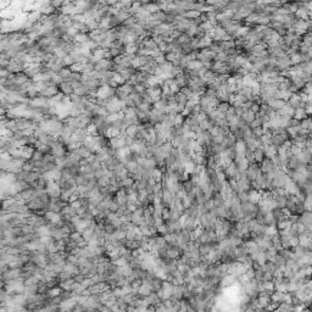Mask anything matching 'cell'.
Masks as SVG:
<instances>
[{
  "instance_id": "cell-19",
  "label": "cell",
  "mask_w": 312,
  "mask_h": 312,
  "mask_svg": "<svg viewBox=\"0 0 312 312\" xmlns=\"http://www.w3.org/2000/svg\"><path fill=\"white\" fill-rule=\"evenodd\" d=\"M201 67H203V64L199 60H192L187 64V68H189V70H200Z\"/></svg>"
},
{
  "instance_id": "cell-15",
  "label": "cell",
  "mask_w": 312,
  "mask_h": 312,
  "mask_svg": "<svg viewBox=\"0 0 312 312\" xmlns=\"http://www.w3.org/2000/svg\"><path fill=\"white\" fill-rule=\"evenodd\" d=\"M182 187H183V190H184L186 193H190V192H193L195 184H194V183H193L190 179H187V180H184V182H182Z\"/></svg>"
},
{
  "instance_id": "cell-24",
  "label": "cell",
  "mask_w": 312,
  "mask_h": 312,
  "mask_svg": "<svg viewBox=\"0 0 312 312\" xmlns=\"http://www.w3.org/2000/svg\"><path fill=\"white\" fill-rule=\"evenodd\" d=\"M311 203H312V196H311V194H308V195H306L305 200L302 201L305 211H311Z\"/></svg>"
},
{
  "instance_id": "cell-46",
  "label": "cell",
  "mask_w": 312,
  "mask_h": 312,
  "mask_svg": "<svg viewBox=\"0 0 312 312\" xmlns=\"http://www.w3.org/2000/svg\"><path fill=\"white\" fill-rule=\"evenodd\" d=\"M153 189H154V193H157V192H160V190L162 189V184H161V182H155V184L153 186Z\"/></svg>"
},
{
  "instance_id": "cell-28",
  "label": "cell",
  "mask_w": 312,
  "mask_h": 312,
  "mask_svg": "<svg viewBox=\"0 0 312 312\" xmlns=\"http://www.w3.org/2000/svg\"><path fill=\"white\" fill-rule=\"evenodd\" d=\"M226 139H227V145H228V148H234L235 141H236V138H235V135H234V134H232V133H229V134H228V137H227Z\"/></svg>"
},
{
  "instance_id": "cell-14",
  "label": "cell",
  "mask_w": 312,
  "mask_h": 312,
  "mask_svg": "<svg viewBox=\"0 0 312 312\" xmlns=\"http://www.w3.org/2000/svg\"><path fill=\"white\" fill-rule=\"evenodd\" d=\"M254 156H255V162H257V163H261V161L266 157L265 151L262 149H259V148L254 150Z\"/></svg>"
},
{
  "instance_id": "cell-41",
  "label": "cell",
  "mask_w": 312,
  "mask_h": 312,
  "mask_svg": "<svg viewBox=\"0 0 312 312\" xmlns=\"http://www.w3.org/2000/svg\"><path fill=\"white\" fill-rule=\"evenodd\" d=\"M245 274L248 276V278H249V279H251V278H254V276H255V269H254L252 267H249V268H246V271H245Z\"/></svg>"
},
{
  "instance_id": "cell-1",
  "label": "cell",
  "mask_w": 312,
  "mask_h": 312,
  "mask_svg": "<svg viewBox=\"0 0 312 312\" xmlns=\"http://www.w3.org/2000/svg\"><path fill=\"white\" fill-rule=\"evenodd\" d=\"M246 193H248V201H250V203H255V204H257V203H259V200L261 199L259 190H256V189H252V188H250V189H249Z\"/></svg>"
},
{
  "instance_id": "cell-18",
  "label": "cell",
  "mask_w": 312,
  "mask_h": 312,
  "mask_svg": "<svg viewBox=\"0 0 312 312\" xmlns=\"http://www.w3.org/2000/svg\"><path fill=\"white\" fill-rule=\"evenodd\" d=\"M260 111H261L263 115H268V116H269L272 112H274V110H273L268 104H263V103H262V104H260Z\"/></svg>"
},
{
  "instance_id": "cell-6",
  "label": "cell",
  "mask_w": 312,
  "mask_h": 312,
  "mask_svg": "<svg viewBox=\"0 0 312 312\" xmlns=\"http://www.w3.org/2000/svg\"><path fill=\"white\" fill-rule=\"evenodd\" d=\"M234 149L236 151V154H243L245 155V151H246V144L243 139H236L235 141V145H234Z\"/></svg>"
},
{
  "instance_id": "cell-45",
  "label": "cell",
  "mask_w": 312,
  "mask_h": 312,
  "mask_svg": "<svg viewBox=\"0 0 312 312\" xmlns=\"http://www.w3.org/2000/svg\"><path fill=\"white\" fill-rule=\"evenodd\" d=\"M272 279H273L272 272H263V277H262V281H272Z\"/></svg>"
},
{
  "instance_id": "cell-3",
  "label": "cell",
  "mask_w": 312,
  "mask_h": 312,
  "mask_svg": "<svg viewBox=\"0 0 312 312\" xmlns=\"http://www.w3.org/2000/svg\"><path fill=\"white\" fill-rule=\"evenodd\" d=\"M272 167H273V163H272L271 159H268V157H265L260 163V171L262 173H267V172L272 171Z\"/></svg>"
},
{
  "instance_id": "cell-4",
  "label": "cell",
  "mask_w": 312,
  "mask_h": 312,
  "mask_svg": "<svg viewBox=\"0 0 312 312\" xmlns=\"http://www.w3.org/2000/svg\"><path fill=\"white\" fill-rule=\"evenodd\" d=\"M268 105L274 110V111H278V110H281V108H283V106L285 105V100H283V99H272L269 103H268Z\"/></svg>"
},
{
  "instance_id": "cell-25",
  "label": "cell",
  "mask_w": 312,
  "mask_h": 312,
  "mask_svg": "<svg viewBox=\"0 0 312 312\" xmlns=\"http://www.w3.org/2000/svg\"><path fill=\"white\" fill-rule=\"evenodd\" d=\"M229 106H230V104H229L228 101H222V103L218 104V106H217L216 108L218 110L219 112H224V114H226V111L229 108Z\"/></svg>"
},
{
  "instance_id": "cell-50",
  "label": "cell",
  "mask_w": 312,
  "mask_h": 312,
  "mask_svg": "<svg viewBox=\"0 0 312 312\" xmlns=\"http://www.w3.org/2000/svg\"><path fill=\"white\" fill-rule=\"evenodd\" d=\"M281 210H282V213H283V215H284L285 217H288V216H289V215L291 213V212H290V211H289V210H288L287 207H282Z\"/></svg>"
},
{
  "instance_id": "cell-2",
  "label": "cell",
  "mask_w": 312,
  "mask_h": 312,
  "mask_svg": "<svg viewBox=\"0 0 312 312\" xmlns=\"http://www.w3.org/2000/svg\"><path fill=\"white\" fill-rule=\"evenodd\" d=\"M173 198H174V195L167 188H162V198H161L162 203H166L170 206L172 204V201H173Z\"/></svg>"
},
{
  "instance_id": "cell-37",
  "label": "cell",
  "mask_w": 312,
  "mask_h": 312,
  "mask_svg": "<svg viewBox=\"0 0 312 312\" xmlns=\"http://www.w3.org/2000/svg\"><path fill=\"white\" fill-rule=\"evenodd\" d=\"M161 217H162L163 221H166L167 218H170V207H163V209H162Z\"/></svg>"
},
{
  "instance_id": "cell-39",
  "label": "cell",
  "mask_w": 312,
  "mask_h": 312,
  "mask_svg": "<svg viewBox=\"0 0 312 312\" xmlns=\"http://www.w3.org/2000/svg\"><path fill=\"white\" fill-rule=\"evenodd\" d=\"M289 126H290V127H298V126H300V120H298V118H295V117L290 118V120H289Z\"/></svg>"
},
{
  "instance_id": "cell-40",
  "label": "cell",
  "mask_w": 312,
  "mask_h": 312,
  "mask_svg": "<svg viewBox=\"0 0 312 312\" xmlns=\"http://www.w3.org/2000/svg\"><path fill=\"white\" fill-rule=\"evenodd\" d=\"M245 157L246 160L250 162H254L255 161V156H254V151H245Z\"/></svg>"
},
{
  "instance_id": "cell-26",
  "label": "cell",
  "mask_w": 312,
  "mask_h": 312,
  "mask_svg": "<svg viewBox=\"0 0 312 312\" xmlns=\"http://www.w3.org/2000/svg\"><path fill=\"white\" fill-rule=\"evenodd\" d=\"M251 134H252L254 139H257V138H260L263 134V131H262L261 127H256V128H252V129H251Z\"/></svg>"
},
{
  "instance_id": "cell-34",
  "label": "cell",
  "mask_w": 312,
  "mask_h": 312,
  "mask_svg": "<svg viewBox=\"0 0 312 312\" xmlns=\"http://www.w3.org/2000/svg\"><path fill=\"white\" fill-rule=\"evenodd\" d=\"M216 177H217V180H218L219 183L226 182V173H224L223 171H217V172H216Z\"/></svg>"
},
{
  "instance_id": "cell-5",
  "label": "cell",
  "mask_w": 312,
  "mask_h": 312,
  "mask_svg": "<svg viewBox=\"0 0 312 312\" xmlns=\"http://www.w3.org/2000/svg\"><path fill=\"white\" fill-rule=\"evenodd\" d=\"M271 198L276 203V207H285V201H287V195H271Z\"/></svg>"
},
{
  "instance_id": "cell-33",
  "label": "cell",
  "mask_w": 312,
  "mask_h": 312,
  "mask_svg": "<svg viewBox=\"0 0 312 312\" xmlns=\"http://www.w3.org/2000/svg\"><path fill=\"white\" fill-rule=\"evenodd\" d=\"M198 240H199L200 243H209V242H211V240H210V238H209V235H207V233H206L205 230H204L203 234H200V235H199Z\"/></svg>"
},
{
  "instance_id": "cell-35",
  "label": "cell",
  "mask_w": 312,
  "mask_h": 312,
  "mask_svg": "<svg viewBox=\"0 0 312 312\" xmlns=\"http://www.w3.org/2000/svg\"><path fill=\"white\" fill-rule=\"evenodd\" d=\"M204 205H205V207H206V210L207 211H210L213 206H215V201H213V199L211 198V199H207V200H205L204 201Z\"/></svg>"
},
{
  "instance_id": "cell-29",
  "label": "cell",
  "mask_w": 312,
  "mask_h": 312,
  "mask_svg": "<svg viewBox=\"0 0 312 312\" xmlns=\"http://www.w3.org/2000/svg\"><path fill=\"white\" fill-rule=\"evenodd\" d=\"M296 245H299V238L298 235H291L289 236V246L291 249H294Z\"/></svg>"
},
{
  "instance_id": "cell-47",
  "label": "cell",
  "mask_w": 312,
  "mask_h": 312,
  "mask_svg": "<svg viewBox=\"0 0 312 312\" xmlns=\"http://www.w3.org/2000/svg\"><path fill=\"white\" fill-rule=\"evenodd\" d=\"M250 110H251V111H252L254 114L259 112V111H260V105H259V104H255V103H252V105H251Z\"/></svg>"
},
{
  "instance_id": "cell-30",
  "label": "cell",
  "mask_w": 312,
  "mask_h": 312,
  "mask_svg": "<svg viewBox=\"0 0 312 312\" xmlns=\"http://www.w3.org/2000/svg\"><path fill=\"white\" fill-rule=\"evenodd\" d=\"M285 207H287L291 213H295V203H294L293 200L287 199V201H285Z\"/></svg>"
},
{
  "instance_id": "cell-44",
  "label": "cell",
  "mask_w": 312,
  "mask_h": 312,
  "mask_svg": "<svg viewBox=\"0 0 312 312\" xmlns=\"http://www.w3.org/2000/svg\"><path fill=\"white\" fill-rule=\"evenodd\" d=\"M194 166H195L194 162H189V163H187V165H186V172H188V173L190 174V173L194 171Z\"/></svg>"
},
{
  "instance_id": "cell-8",
  "label": "cell",
  "mask_w": 312,
  "mask_h": 312,
  "mask_svg": "<svg viewBox=\"0 0 312 312\" xmlns=\"http://www.w3.org/2000/svg\"><path fill=\"white\" fill-rule=\"evenodd\" d=\"M171 293H172L171 295L176 296L177 299H182V296H183V285H182V284H177V285H173V284H172Z\"/></svg>"
},
{
  "instance_id": "cell-38",
  "label": "cell",
  "mask_w": 312,
  "mask_h": 312,
  "mask_svg": "<svg viewBox=\"0 0 312 312\" xmlns=\"http://www.w3.org/2000/svg\"><path fill=\"white\" fill-rule=\"evenodd\" d=\"M154 59H155V62H156L157 65H162V64L166 62V58H165V54H161V55H159V56H155Z\"/></svg>"
},
{
  "instance_id": "cell-11",
  "label": "cell",
  "mask_w": 312,
  "mask_h": 312,
  "mask_svg": "<svg viewBox=\"0 0 312 312\" xmlns=\"http://www.w3.org/2000/svg\"><path fill=\"white\" fill-rule=\"evenodd\" d=\"M171 149H172V144L171 141H165L160 145V151L165 155V156H168L170 153H171Z\"/></svg>"
},
{
  "instance_id": "cell-32",
  "label": "cell",
  "mask_w": 312,
  "mask_h": 312,
  "mask_svg": "<svg viewBox=\"0 0 312 312\" xmlns=\"http://www.w3.org/2000/svg\"><path fill=\"white\" fill-rule=\"evenodd\" d=\"M206 34H207V33L205 32V29L201 27V26H199V27H196V31H195V35H194V37H196V38H204Z\"/></svg>"
},
{
  "instance_id": "cell-27",
  "label": "cell",
  "mask_w": 312,
  "mask_h": 312,
  "mask_svg": "<svg viewBox=\"0 0 312 312\" xmlns=\"http://www.w3.org/2000/svg\"><path fill=\"white\" fill-rule=\"evenodd\" d=\"M182 154H183L182 149H179V148H174V146H172L171 153H170V155H171V156H173L176 160H179V157H180V155H182Z\"/></svg>"
},
{
  "instance_id": "cell-21",
  "label": "cell",
  "mask_w": 312,
  "mask_h": 312,
  "mask_svg": "<svg viewBox=\"0 0 312 312\" xmlns=\"http://www.w3.org/2000/svg\"><path fill=\"white\" fill-rule=\"evenodd\" d=\"M308 115L306 114V111H305V108L304 107H298L296 110H295V115H294V117L295 118H298V120H302V118H306Z\"/></svg>"
},
{
  "instance_id": "cell-22",
  "label": "cell",
  "mask_w": 312,
  "mask_h": 312,
  "mask_svg": "<svg viewBox=\"0 0 312 312\" xmlns=\"http://www.w3.org/2000/svg\"><path fill=\"white\" fill-rule=\"evenodd\" d=\"M161 174H162V171L159 167H155L151 170V178L155 182H161Z\"/></svg>"
},
{
  "instance_id": "cell-13",
  "label": "cell",
  "mask_w": 312,
  "mask_h": 312,
  "mask_svg": "<svg viewBox=\"0 0 312 312\" xmlns=\"http://www.w3.org/2000/svg\"><path fill=\"white\" fill-rule=\"evenodd\" d=\"M188 100H189V99H188V97H187L184 93H182V91H178V93H176V94H174V101H176V103H178V104H183V105H186Z\"/></svg>"
},
{
  "instance_id": "cell-10",
  "label": "cell",
  "mask_w": 312,
  "mask_h": 312,
  "mask_svg": "<svg viewBox=\"0 0 312 312\" xmlns=\"http://www.w3.org/2000/svg\"><path fill=\"white\" fill-rule=\"evenodd\" d=\"M284 294L285 293H282V291H278V290H273L272 294H271V301H277V302H282L283 299H284Z\"/></svg>"
},
{
  "instance_id": "cell-49",
  "label": "cell",
  "mask_w": 312,
  "mask_h": 312,
  "mask_svg": "<svg viewBox=\"0 0 312 312\" xmlns=\"http://www.w3.org/2000/svg\"><path fill=\"white\" fill-rule=\"evenodd\" d=\"M68 261H70L71 263H77V262H78L77 257H76V256H73V255H72V256H68Z\"/></svg>"
},
{
  "instance_id": "cell-42",
  "label": "cell",
  "mask_w": 312,
  "mask_h": 312,
  "mask_svg": "<svg viewBox=\"0 0 312 312\" xmlns=\"http://www.w3.org/2000/svg\"><path fill=\"white\" fill-rule=\"evenodd\" d=\"M262 277H263V272L261 269H255V276L254 278H256L257 281H262Z\"/></svg>"
},
{
  "instance_id": "cell-43",
  "label": "cell",
  "mask_w": 312,
  "mask_h": 312,
  "mask_svg": "<svg viewBox=\"0 0 312 312\" xmlns=\"http://www.w3.org/2000/svg\"><path fill=\"white\" fill-rule=\"evenodd\" d=\"M189 238H190V242H195V240H198L199 235H198V233L195 232V229L189 232Z\"/></svg>"
},
{
  "instance_id": "cell-9",
  "label": "cell",
  "mask_w": 312,
  "mask_h": 312,
  "mask_svg": "<svg viewBox=\"0 0 312 312\" xmlns=\"http://www.w3.org/2000/svg\"><path fill=\"white\" fill-rule=\"evenodd\" d=\"M284 189L287 190V194H296V192L299 190V187H298V184L295 182H293V180H290L288 184L284 187Z\"/></svg>"
},
{
  "instance_id": "cell-48",
  "label": "cell",
  "mask_w": 312,
  "mask_h": 312,
  "mask_svg": "<svg viewBox=\"0 0 312 312\" xmlns=\"http://www.w3.org/2000/svg\"><path fill=\"white\" fill-rule=\"evenodd\" d=\"M311 274H312V268H311V266H306V267H305V276L311 278Z\"/></svg>"
},
{
  "instance_id": "cell-31",
  "label": "cell",
  "mask_w": 312,
  "mask_h": 312,
  "mask_svg": "<svg viewBox=\"0 0 312 312\" xmlns=\"http://www.w3.org/2000/svg\"><path fill=\"white\" fill-rule=\"evenodd\" d=\"M182 139H183V135H176L174 138H172V140H171L172 146H174V148H179V145L182 144Z\"/></svg>"
},
{
  "instance_id": "cell-36",
  "label": "cell",
  "mask_w": 312,
  "mask_h": 312,
  "mask_svg": "<svg viewBox=\"0 0 312 312\" xmlns=\"http://www.w3.org/2000/svg\"><path fill=\"white\" fill-rule=\"evenodd\" d=\"M236 195H238V198H239L240 203H243V201H248V193L246 192L240 190L239 193H236Z\"/></svg>"
},
{
  "instance_id": "cell-51",
  "label": "cell",
  "mask_w": 312,
  "mask_h": 312,
  "mask_svg": "<svg viewBox=\"0 0 312 312\" xmlns=\"http://www.w3.org/2000/svg\"><path fill=\"white\" fill-rule=\"evenodd\" d=\"M260 120H261L262 123H266V122L269 121V116H268V115H263L262 117H260Z\"/></svg>"
},
{
  "instance_id": "cell-17",
  "label": "cell",
  "mask_w": 312,
  "mask_h": 312,
  "mask_svg": "<svg viewBox=\"0 0 312 312\" xmlns=\"http://www.w3.org/2000/svg\"><path fill=\"white\" fill-rule=\"evenodd\" d=\"M236 182H238V184H239V188H240V190L248 192V190L251 188V186H250V182H249L246 178H244V179H240V180H236Z\"/></svg>"
},
{
  "instance_id": "cell-23",
  "label": "cell",
  "mask_w": 312,
  "mask_h": 312,
  "mask_svg": "<svg viewBox=\"0 0 312 312\" xmlns=\"http://www.w3.org/2000/svg\"><path fill=\"white\" fill-rule=\"evenodd\" d=\"M265 234L267 235H271V236H274L278 234V229L276 227V224H271V226H267L266 230H265Z\"/></svg>"
},
{
  "instance_id": "cell-7",
  "label": "cell",
  "mask_w": 312,
  "mask_h": 312,
  "mask_svg": "<svg viewBox=\"0 0 312 312\" xmlns=\"http://www.w3.org/2000/svg\"><path fill=\"white\" fill-rule=\"evenodd\" d=\"M240 118L245 122V124H250L254 120H255V114L251 111V110H248V111H244L240 116Z\"/></svg>"
},
{
  "instance_id": "cell-12",
  "label": "cell",
  "mask_w": 312,
  "mask_h": 312,
  "mask_svg": "<svg viewBox=\"0 0 312 312\" xmlns=\"http://www.w3.org/2000/svg\"><path fill=\"white\" fill-rule=\"evenodd\" d=\"M201 15V12L199 10H187L183 15V17L187 18V20H194V18H198Z\"/></svg>"
},
{
  "instance_id": "cell-20",
  "label": "cell",
  "mask_w": 312,
  "mask_h": 312,
  "mask_svg": "<svg viewBox=\"0 0 312 312\" xmlns=\"http://www.w3.org/2000/svg\"><path fill=\"white\" fill-rule=\"evenodd\" d=\"M300 127H301V128H306V129H308V131L312 129V123H311L310 116H307L306 118L300 120Z\"/></svg>"
},
{
  "instance_id": "cell-16",
  "label": "cell",
  "mask_w": 312,
  "mask_h": 312,
  "mask_svg": "<svg viewBox=\"0 0 312 312\" xmlns=\"http://www.w3.org/2000/svg\"><path fill=\"white\" fill-rule=\"evenodd\" d=\"M283 143H284V139H283L282 134H272V137H271V144L277 145V146H281Z\"/></svg>"
}]
</instances>
